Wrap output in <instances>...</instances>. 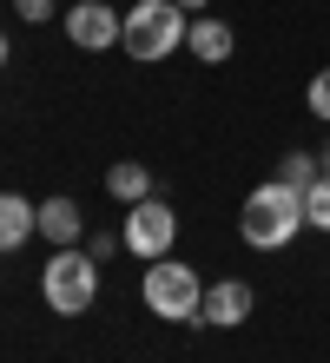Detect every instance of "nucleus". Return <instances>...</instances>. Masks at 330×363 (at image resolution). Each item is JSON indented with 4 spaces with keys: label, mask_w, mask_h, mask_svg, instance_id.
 <instances>
[{
    "label": "nucleus",
    "mask_w": 330,
    "mask_h": 363,
    "mask_svg": "<svg viewBox=\"0 0 330 363\" xmlns=\"http://www.w3.org/2000/svg\"><path fill=\"white\" fill-rule=\"evenodd\" d=\"M304 106H311L317 119H330V67H324V73L311 79V86H304Z\"/></svg>",
    "instance_id": "4468645a"
},
{
    "label": "nucleus",
    "mask_w": 330,
    "mask_h": 363,
    "mask_svg": "<svg viewBox=\"0 0 330 363\" xmlns=\"http://www.w3.org/2000/svg\"><path fill=\"white\" fill-rule=\"evenodd\" d=\"M317 159H324V172H330V145H324V152H317Z\"/></svg>",
    "instance_id": "6ab92c4d"
},
{
    "label": "nucleus",
    "mask_w": 330,
    "mask_h": 363,
    "mask_svg": "<svg viewBox=\"0 0 330 363\" xmlns=\"http://www.w3.org/2000/svg\"><path fill=\"white\" fill-rule=\"evenodd\" d=\"M119 238H126V251L132 258H172V245H179V211H172L159 191L152 199H139V205H126V225H119Z\"/></svg>",
    "instance_id": "39448f33"
},
{
    "label": "nucleus",
    "mask_w": 330,
    "mask_h": 363,
    "mask_svg": "<svg viewBox=\"0 0 330 363\" xmlns=\"http://www.w3.org/2000/svg\"><path fill=\"white\" fill-rule=\"evenodd\" d=\"M40 231V205H27L20 191H0V251H20Z\"/></svg>",
    "instance_id": "9d476101"
},
{
    "label": "nucleus",
    "mask_w": 330,
    "mask_h": 363,
    "mask_svg": "<svg viewBox=\"0 0 330 363\" xmlns=\"http://www.w3.org/2000/svg\"><path fill=\"white\" fill-rule=\"evenodd\" d=\"M179 7H185V13H205V7H211V0H179Z\"/></svg>",
    "instance_id": "f3484780"
},
{
    "label": "nucleus",
    "mask_w": 330,
    "mask_h": 363,
    "mask_svg": "<svg viewBox=\"0 0 330 363\" xmlns=\"http://www.w3.org/2000/svg\"><path fill=\"white\" fill-rule=\"evenodd\" d=\"M0 67H7V33H0Z\"/></svg>",
    "instance_id": "a211bd4d"
},
{
    "label": "nucleus",
    "mask_w": 330,
    "mask_h": 363,
    "mask_svg": "<svg viewBox=\"0 0 330 363\" xmlns=\"http://www.w3.org/2000/svg\"><path fill=\"white\" fill-rule=\"evenodd\" d=\"M139 297L152 317L165 324H185V330H205V277H198L185 258H152L139 277Z\"/></svg>",
    "instance_id": "f03ea898"
},
{
    "label": "nucleus",
    "mask_w": 330,
    "mask_h": 363,
    "mask_svg": "<svg viewBox=\"0 0 330 363\" xmlns=\"http://www.w3.org/2000/svg\"><path fill=\"white\" fill-rule=\"evenodd\" d=\"M251 284L245 277H218V284H205V324H218V330H238L251 317Z\"/></svg>",
    "instance_id": "0eeeda50"
},
{
    "label": "nucleus",
    "mask_w": 330,
    "mask_h": 363,
    "mask_svg": "<svg viewBox=\"0 0 330 363\" xmlns=\"http://www.w3.org/2000/svg\"><path fill=\"white\" fill-rule=\"evenodd\" d=\"M304 231V191L284 179H264L245 205H238V238L251 251H284Z\"/></svg>",
    "instance_id": "f257e3e1"
},
{
    "label": "nucleus",
    "mask_w": 330,
    "mask_h": 363,
    "mask_svg": "<svg viewBox=\"0 0 330 363\" xmlns=\"http://www.w3.org/2000/svg\"><path fill=\"white\" fill-rule=\"evenodd\" d=\"M317 172H324V159H317V152H284V159H277V179H284V185H297V191H304V185H317Z\"/></svg>",
    "instance_id": "f8f14e48"
},
{
    "label": "nucleus",
    "mask_w": 330,
    "mask_h": 363,
    "mask_svg": "<svg viewBox=\"0 0 330 363\" xmlns=\"http://www.w3.org/2000/svg\"><path fill=\"white\" fill-rule=\"evenodd\" d=\"M86 251H93V258L106 264L113 251H126V238H119V231H93V238H86Z\"/></svg>",
    "instance_id": "2eb2a0df"
},
{
    "label": "nucleus",
    "mask_w": 330,
    "mask_h": 363,
    "mask_svg": "<svg viewBox=\"0 0 330 363\" xmlns=\"http://www.w3.org/2000/svg\"><path fill=\"white\" fill-rule=\"evenodd\" d=\"M60 27H66V40H73L79 53H106V47H119V33H126V13L113 7V0H73Z\"/></svg>",
    "instance_id": "423d86ee"
},
{
    "label": "nucleus",
    "mask_w": 330,
    "mask_h": 363,
    "mask_svg": "<svg viewBox=\"0 0 330 363\" xmlns=\"http://www.w3.org/2000/svg\"><path fill=\"white\" fill-rule=\"evenodd\" d=\"M231 47H238V27H231V20H218V13H198L192 27H185V53L205 60V67H225Z\"/></svg>",
    "instance_id": "6e6552de"
},
{
    "label": "nucleus",
    "mask_w": 330,
    "mask_h": 363,
    "mask_svg": "<svg viewBox=\"0 0 330 363\" xmlns=\"http://www.w3.org/2000/svg\"><path fill=\"white\" fill-rule=\"evenodd\" d=\"M185 27H192V20H185L179 0H132L119 47L139 60V67H152V60H165V53H179V47H185Z\"/></svg>",
    "instance_id": "20e7f679"
},
{
    "label": "nucleus",
    "mask_w": 330,
    "mask_h": 363,
    "mask_svg": "<svg viewBox=\"0 0 330 363\" xmlns=\"http://www.w3.org/2000/svg\"><path fill=\"white\" fill-rule=\"evenodd\" d=\"M20 20H53V0H13Z\"/></svg>",
    "instance_id": "dca6fc26"
},
{
    "label": "nucleus",
    "mask_w": 330,
    "mask_h": 363,
    "mask_svg": "<svg viewBox=\"0 0 330 363\" xmlns=\"http://www.w3.org/2000/svg\"><path fill=\"white\" fill-rule=\"evenodd\" d=\"M40 297H47V311L60 317H86L99 304V258L79 245H60L47 264H40Z\"/></svg>",
    "instance_id": "7ed1b4c3"
},
{
    "label": "nucleus",
    "mask_w": 330,
    "mask_h": 363,
    "mask_svg": "<svg viewBox=\"0 0 330 363\" xmlns=\"http://www.w3.org/2000/svg\"><path fill=\"white\" fill-rule=\"evenodd\" d=\"M106 191H113L119 205H139V199H152V172L139 159H119L113 172H106Z\"/></svg>",
    "instance_id": "9b49d317"
},
{
    "label": "nucleus",
    "mask_w": 330,
    "mask_h": 363,
    "mask_svg": "<svg viewBox=\"0 0 330 363\" xmlns=\"http://www.w3.org/2000/svg\"><path fill=\"white\" fill-rule=\"evenodd\" d=\"M40 238H47L53 251H60V245H79V238H86L79 199H66V191H60V199H40Z\"/></svg>",
    "instance_id": "1a4fd4ad"
},
{
    "label": "nucleus",
    "mask_w": 330,
    "mask_h": 363,
    "mask_svg": "<svg viewBox=\"0 0 330 363\" xmlns=\"http://www.w3.org/2000/svg\"><path fill=\"white\" fill-rule=\"evenodd\" d=\"M304 225L330 231V172H317V185H304Z\"/></svg>",
    "instance_id": "ddd939ff"
}]
</instances>
